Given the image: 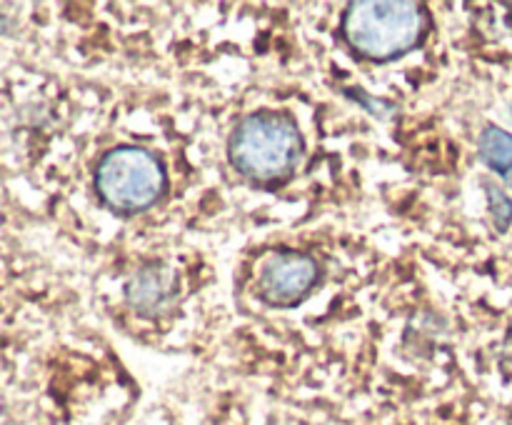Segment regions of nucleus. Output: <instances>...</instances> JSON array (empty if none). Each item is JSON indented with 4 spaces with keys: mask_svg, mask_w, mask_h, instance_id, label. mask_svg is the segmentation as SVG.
<instances>
[{
    "mask_svg": "<svg viewBox=\"0 0 512 425\" xmlns=\"http://www.w3.org/2000/svg\"><path fill=\"white\" fill-rule=\"evenodd\" d=\"M428 15L420 3H350L343 15V38L360 58L388 63L410 53L423 40Z\"/></svg>",
    "mask_w": 512,
    "mask_h": 425,
    "instance_id": "nucleus-1",
    "label": "nucleus"
},
{
    "mask_svg": "<svg viewBox=\"0 0 512 425\" xmlns=\"http://www.w3.org/2000/svg\"><path fill=\"white\" fill-rule=\"evenodd\" d=\"M303 150L298 123L285 113H253L230 138V163L255 183H280L293 173Z\"/></svg>",
    "mask_w": 512,
    "mask_h": 425,
    "instance_id": "nucleus-2",
    "label": "nucleus"
},
{
    "mask_svg": "<svg viewBox=\"0 0 512 425\" xmlns=\"http://www.w3.org/2000/svg\"><path fill=\"white\" fill-rule=\"evenodd\" d=\"M165 188L163 163L135 145L110 150L95 173V190L108 208L118 213H140L158 203Z\"/></svg>",
    "mask_w": 512,
    "mask_h": 425,
    "instance_id": "nucleus-3",
    "label": "nucleus"
},
{
    "mask_svg": "<svg viewBox=\"0 0 512 425\" xmlns=\"http://www.w3.org/2000/svg\"><path fill=\"white\" fill-rule=\"evenodd\" d=\"M318 263L303 253H278L263 265L260 298L273 308L298 305L318 283Z\"/></svg>",
    "mask_w": 512,
    "mask_h": 425,
    "instance_id": "nucleus-4",
    "label": "nucleus"
},
{
    "mask_svg": "<svg viewBox=\"0 0 512 425\" xmlns=\"http://www.w3.org/2000/svg\"><path fill=\"white\" fill-rule=\"evenodd\" d=\"M178 293V275L165 263L143 265L125 285V295L133 310L143 315H158L168 308Z\"/></svg>",
    "mask_w": 512,
    "mask_h": 425,
    "instance_id": "nucleus-5",
    "label": "nucleus"
},
{
    "mask_svg": "<svg viewBox=\"0 0 512 425\" xmlns=\"http://www.w3.org/2000/svg\"><path fill=\"white\" fill-rule=\"evenodd\" d=\"M480 158L493 170L508 175L512 170V135L495 125L485 128V133L480 135Z\"/></svg>",
    "mask_w": 512,
    "mask_h": 425,
    "instance_id": "nucleus-6",
    "label": "nucleus"
},
{
    "mask_svg": "<svg viewBox=\"0 0 512 425\" xmlns=\"http://www.w3.org/2000/svg\"><path fill=\"white\" fill-rule=\"evenodd\" d=\"M485 190H488L490 213H493L495 228H498V233H505L512 223V200L508 198L505 190H500L498 185L493 183H485Z\"/></svg>",
    "mask_w": 512,
    "mask_h": 425,
    "instance_id": "nucleus-7",
    "label": "nucleus"
}]
</instances>
